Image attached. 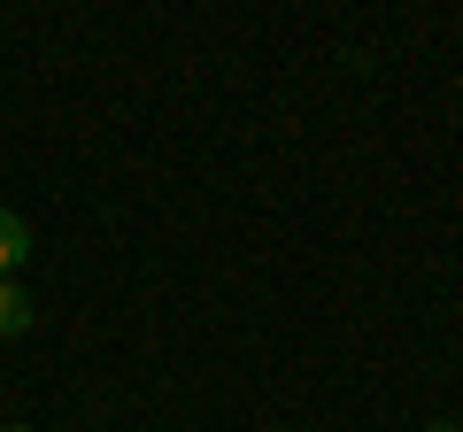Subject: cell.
Segmentation results:
<instances>
[{
    "label": "cell",
    "mask_w": 463,
    "mask_h": 432,
    "mask_svg": "<svg viewBox=\"0 0 463 432\" xmlns=\"http://www.w3.org/2000/svg\"><path fill=\"white\" fill-rule=\"evenodd\" d=\"M425 432H463V425H448V417H440V425H425Z\"/></svg>",
    "instance_id": "3957f363"
},
{
    "label": "cell",
    "mask_w": 463,
    "mask_h": 432,
    "mask_svg": "<svg viewBox=\"0 0 463 432\" xmlns=\"http://www.w3.org/2000/svg\"><path fill=\"white\" fill-rule=\"evenodd\" d=\"M32 333V294L16 278H0V340H24Z\"/></svg>",
    "instance_id": "7a4b0ae2"
},
{
    "label": "cell",
    "mask_w": 463,
    "mask_h": 432,
    "mask_svg": "<svg viewBox=\"0 0 463 432\" xmlns=\"http://www.w3.org/2000/svg\"><path fill=\"white\" fill-rule=\"evenodd\" d=\"M24 263H32V224L16 209H0V278H16Z\"/></svg>",
    "instance_id": "6da1fadb"
},
{
    "label": "cell",
    "mask_w": 463,
    "mask_h": 432,
    "mask_svg": "<svg viewBox=\"0 0 463 432\" xmlns=\"http://www.w3.org/2000/svg\"><path fill=\"white\" fill-rule=\"evenodd\" d=\"M0 432H32V425H0Z\"/></svg>",
    "instance_id": "277c9868"
}]
</instances>
